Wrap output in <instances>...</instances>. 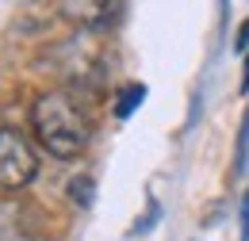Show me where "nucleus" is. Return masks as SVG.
<instances>
[{
    "label": "nucleus",
    "mask_w": 249,
    "mask_h": 241,
    "mask_svg": "<svg viewBox=\"0 0 249 241\" xmlns=\"http://www.w3.org/2000/svg\"><path fill=\"white\" fill-rule=\"evenodd\" d=\"M31 122H35L38 142L46 146V153L58 157V161H73L89 146V119L65 92L38 96L31 107Z\"/></svg>",
    "instance_id": "1"
},
{
    "label": "nucleus",
    "mask_w": 249,
    "mask_h": 241,
    "mask_svg": "<svg viewBox=\"0 0 249 241\" xmlns=\"http://www.w3.org/2000/svg\"><path fill=\"white\" fill-rule=\"evenodd\" d=\"M35 176H38V157L31 142L19 130L0 126V191H23Z\"/></svg>",
    "instance_id": "2"
},
{
    "label": "nucleus",
    "mask_w": 249,
    "mask_h": 241,
    "mask_svg": "<svg viewBox=\"0 0 249 241\" xmlns=\"http://www.w3.org/2000/svg\"><path fill=\"white\" fill-rule=\"evenodd\" d=\"M123 4H89V0H81V4H58V12L69 16V19H81V23H107L111 19V12H119Z\"/></svg>",
    "instance_id": "3"
},
{
    "label": "nucleus",
    "mask_w": 249,
    "mask_h": 241,
    "mask_svg": "<svg viewBox=\"0 0 249 241\" xmlns=\"http://www.w3.org/2000/svg\"><path fill=\"white\" fill-rule=\"evenodd\" d=\"M142 100H146V85H138V81L123 85V88L115 92V115H119V119H130V115L142 107Z\"/></svg>",
    "instance_id": "4"
},
{
    "label": "nucleus",
    "mask_w": 249,
    "mask_h": 241,
    "mask_svg": "<svg viewBox=\"0 0 249 241\" xmlns=\"http://www.w3.org/2000/svg\"><path fill=\"white\" fill-rule=\"evenodd\" d=\"M92 195H96L92 176H77V180H69V199H73L77 207H92Z\"/></svg>",
    "instance_id": "5"
},
{
    "label": "nucleus",
    "mask_w": 249,
    "mask_h": 241,
    "mask_svg": "<svg viewBox=\"0 0 249 241\" xmlns=\"http://www.w3.org/2000/svg\"><path fill=\"white\" fill-rule=\"evenodd\" d=\"M249 165V111L242 119V130H238V150H234V176H242Z\"/></svg>",
    "instance_id": "6"
},
{
    "label": "nucleus",
    "mask_w": 249,
    "mask_h": 241,
    "mask_svg": "<svg viewBox=\"0 0 249 241\" xmlns=\"http://www.w3.org/2000/svg\"><path fill=\"white\" fill-rule=\"evenodd\" d=\"M157 214H161V207H157V203H150V211H146V218H142V222H134V234H146V230H154Z\"/></svg>",
    "instance_id": "7"
},
{
    "label": "nucleus",
    "mask_w": 249,
    "mask_h": 241,
    "mask_svg": "<svg viewBox=\"0 0 249 241\" xmlns=\"http://www.w3.org/2000/svg\"><path fill=\"white\" fill-rule=\"evenodd\" d=\"M242 241H249V191L242 195Z\"/></svg>",
    "instance_id": "8"
},
{
    "label": "nucleus",
    "mask_w": 249,
    "mask_h": 241,
    "mask_svg": "<svg viewBox=\"0 0 249 241\" xmlns=\"http://www.w3.org/2000/svg\"><path fill=\"white\" fill-rule=\"evenodd\" d=\"M234 50H238V54H249V23H242V31H238V42H234Z\"/></svg>",
    "instance_id": "9"
},
{
    "label": "nucleus",
    "mask_w": 249,
    "mask_h": 241,
    "mask_svg": "<svg viewBox=\"0 0 249 241\" xmlns=\"http://www.w3.org/2000/svg\"><path fill=\"white\" fill-rule=\"evenodd\" d=\"M242 92H249V54H246V73H242Z\"/></svg>",
    "instance_id": "10"
}]
</instances>
